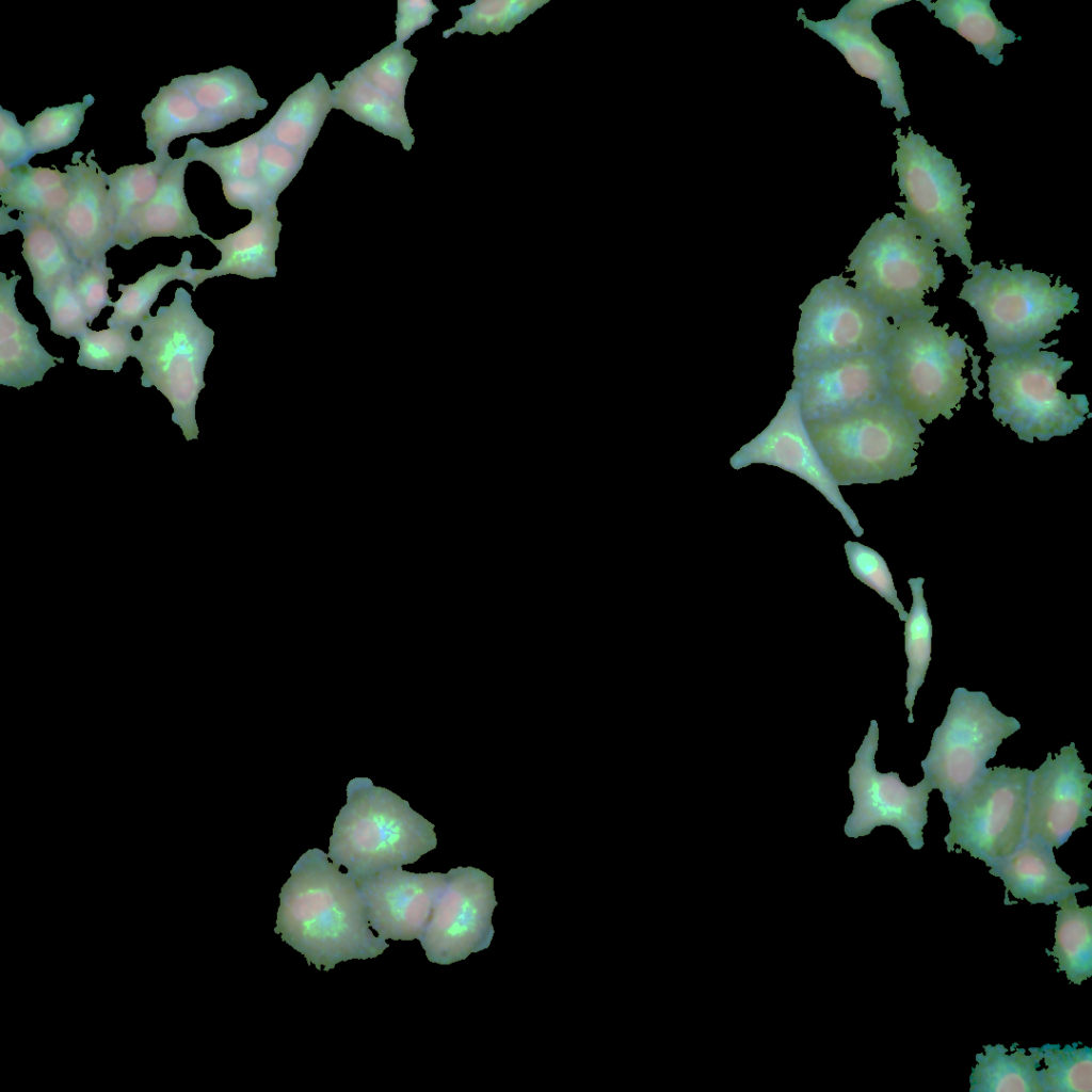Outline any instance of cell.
Wrapping results in <instances>:
<instances>
[{"instance_id":"obj_5","label":"cell","mask_w":1092,"mask_h":1092,"mask_svg":"<svg viewBox=\"0 0 1092 1092\" xmlns=\"http://www.w3.org/2000/svg\"><path fill=\"white\" fill-rule=\"evenodd\" d=\"M436 844L434 824L407 801L368 777H355L347 786V803L335 819L327 855L356 881L413 864Z\"/></svg>"},{"instance_id":"obj_21","label":"cell","mask_w":1092,"mask_h":1092,"mask_svg":"<svg viewBox=\"0 0 1092 1092\" xmlns=\"http://www.w3.org/2000/svg\"><path fill=\"white\" fill-rule=\"evenodd\" d=\"M190 162L182 156L173 159L161 176L156 195L133 212L115 230V244L131 250L152 237L182 239L208 235L199 228L184 193V174Z\"/></svg>"},{"instance_id":"obj_18","label":"cell","mask_w":1092,"mask_h":1092,"mask_svg":"<svg viewBox=\"0 0 1092 1092\" xmlns=\"http://www.w3.org/2000/svg\"><path fill=\"white\" fill-rule=\"evenodd\" d=\"M369 924L383 940H420L446 883V873L389 868L356 880Z\"/></svg>"},{"instance_id":"obj_25","label":"cell","mask_w":1092,"mask_h":1092,"mask_svg":"<svg viewBox=\"0 0 1092 1092\" xmlns=\"http://www.w3.org/2000/svg\"><path fill=\"white\" fill-rule=\"evenodd\" d=\"M0 208V234L18 229L22 256L33 277V294L42 303L62 282L75 275L79 262L53 223L19 212L14 220Z\"/></svg>"},{"instance_id":"obj_23","label":"cell","mask_w":1092,"mask_h":1092,"mask_svg":"<svg viewBox=\"0 0 1092 1092\" xmlns=\"http://www.w3.org/2000/svg\"><path fill=\"white\" fill-rule=\"evenodd\" d=\"M1053 847L1041 837H1026L1010 854L992 862L990 873L1002 880L1006 894L1031 904L1050 905L1070 894L1088 890L1057 864Z\"/></svg>"},{"instance_id":"obj_45","label":"cell","mask_w":1092,"mask_h":1092,"mask_svg":"<svg viewBox=\"0 0 1092 1092\" xmlns=\"http://www.w3.org/2000/svg\"><path fill=\"white\" fill-rule=\"evenodd\" d=\"M260 138L259 179L278 197L296 176L305 158L271 139L263 138L261 134Z\"/></svg>"},{"instance_id":"obj_43","label":"cell","mask_w":1092,"mask_h":1092,"mask_svg":"<svg viewBox=\"0 0 1092 1092\" xmlns=\"http://www.w3.org/2000/svg\"><path fill=\"white\" fill-rule=\"evenodd\" d=\"M845 552L851 573L863 583L874 590L905 621L908 612L898 598L892 574L884 558L874 549L858 542L847 541Z\"/></svg>"},{"instance_id":"obj_41","label":"cell","mask_w":1092,"mask_h":1092,"mask_svg":"<svg viewBox=\"0 0 1092 1092\" xmlns=\"http://www.w3.org/2000/svg\"><path fill=\"white\" fill-rule=\"evenodd\" d=\"M79 343L77 364L94 370L119 372L128 357L134 355L138 341L125 326L93 331L87 327L76 337Z\"/></svg>"},{"instance_id":"obj_42","label":"cell","mask_w":1092,"mask_h":1092,"mask_svg":"<svg viewBox=\"0 0 1092 1092\" xmlns=\"http://www.w3.org/2000/svg\"><path fill=\"white\" fill-rule=\"evenodd\" d=\"M416 64L417 58L395 41L357 68L376 90L404 105L408 78Z\"/></svg>"},{"instance_id":"obj_49","label":"cell","mask_w":1092,"mask_h":1092,"mask_svg":"<svg viewBox=\"0 0 1092 1092\" xmlns=\"http://www.w3.org/2000/svg\"><path fill=\"white\" fill-rule=\"evenodd\" d=\"M438 9L430 0H398L396 14V42L403 45L417 30L432 22Z\"/></svg>"},{"instance_id":"obj_12","label":"cell","mask_w":1092,"mask_h":1092,"mask_svg":"<svg viewBox=\"0 0 1092 1092\" xmlns=\"http://www.w3.org/2000/svg\"><path fill=\"white\" fill-rule=\"evenodd\" d=\"M848 280L841 274L822 279L799 306L793 373L882 348L890 323Z\"/></svg>"},{"instance_id":"obj_40","label":"cell","mask_w":1092,"mask_h":1092,"mask_svg":"<svg viewBox=\"0 0 1092 1092\" xmlns=\"http://www.w3.org/2000/svg\"><path fill=\"white\" fill-rule=\"evenodd\" d=\"M94 102V96L87 94L80 102L46 108L29 121L23 127L33 154H47L70 144L80 131L86 109Z\"/></svg>"},{"instance_id":"obj_30","label":"cell","mask_w":1092,"mask_h":1092,"mask_svg":"<svg viewBox=\"0 0 1092 1092\" xmlns=\"http://www.w3.org/2000/svg\"><path fill=\"white\" fill-rule=\"evenodd\" d=\"M146 147L156 158L168 156V145L177 138L219 130L191 95L175 79L161 86L142 111Z\"/></svg>"},{"instance_id":"obj_38","label":"cell","mask_w":1092,"mask_h":1092,"mask_svg":"<svg viewBox=\"0 0 1092 1092\" xmlns=\"http://www.w3.org/2000/svg\"><path fill=\"white\" fill-rule=\"evenodd\" d=\"M261 138L255 132L236 143L209 147L198 139L188 142L183 157L210 166L222 180L259 179Z\"/></svg>"},{"instance_id":"obj_36","label":"cell","mask_w":1092,"mask_h":1092,"mask_svg":"<svg viewBox=\"0 0 1092 1092\" xmlns=\"http://www.w3.org/2000/svg\"><path fill=\"white\" fill-rule=\"evenodd\" d=\"M172 160L168 155L145 164L125 165L107 174L116 228L156 195L161 176Z\"/></svg>"},{"instance_id":"obj_24","label":"cell","mask_w":1092,"mask_h":1092,"mask_svg":"<svg viewBox=\"0 0 1092 1092\" xmlns=\"http://www.w3.org/2000/svg\"><path fill=\"white\" fill-rule=\"evenodd\" d=\"M277 207L253 212L251 222L223 239L208 240L221 252L220 262L210 270H202V282L208 278L236 274L250 279L275 277V252L279 243L282 223Z\"/></svg>"},{"instance_id":"obj_46","label":"cell","mask_w":1092,"mask_h":1092,"mask_svg":"<svg viewBox=\"0 0 1092 1092\" xmlns=\"http://www.w3.org/2000/svg\"><path fill=\"white\" fill-rule=\"evenodd\" d=\"M113 278L112 268L107 266V260L79 264L74 275V284L85 309L89 324L93 323L105 307L112 306L113 301L108 294V286L109 280Z\"/></svg>"},{"instance_id":"obj_28","label":"cell","mask_w":1092,"mask_h":1092,"mask_svg":"<svg viewBox=\"0 0 1092 1092\" xmlns=\"http://www.w3.org/2000/svg\"><path fill=\"white\" fill-rule=\"evenodd\" d=\"M332 109V90L324 75L317 73L311 81L290 94L258 131L305 158Z\"/></svg>"},{"instance_id":"obj_1","label":"cell","mask_w":1092,"mask_h":1092,"mask_svg":"<svg viewBox=\"0 0 1092 1092\" xmlns=\"http://www.w3.org/2000/svg\"><path fill=\"white\" fill-rule=\"evenodd\" d=\"M276 934L317 969L375 958L389 947L370 930L356 881L318 848L293 865L279 894Z\"/></svg>"},{"instance_id":"obj_20","label":"cell","mask_w":1092,"mask_h":1092,"mask_svg":"<svg viewBox=\"0 0 1092 1092\" xmlns=\"http://www.w3.org/2000/svg\"><path fill=\"white\" fill-rule=\"evenodd\" d=\"M804 421L828 417L888 397L879 353L828 360L793 373Z\"/></svg>"},{"instance_id":"obj_15","label":"cell","mask_w":1092,"mask_h":1092,"mask_svg":"<svg viewBox=\"0 0 1092 1092\" xmlns=\"http://www.w3.org/2000/svg\"><path fill=\"white\" fill-rule=\"evenodd\" d=\"M908 1L852 0L836 17L819 21L808 19L800 7L797 17L805 29L836 48L857 75L877 83L881 106L895 109L897 122L910 115L901 69L895 51L873 33L872 19L878 13Z\"/></svg>"},{"instance_id":"obj_7","label":"cell","mask_w":1092,"mask_h":1092,"mask_svg":"<svg viewBox=\"0 0 1092 1092\" xmlns=\"http://www.w3.org/2000/svg\"><path fill=\"white\" fill-rule=\"evenodd\" d=\"M1057 342L994 356L986 369L993 417L1027 443L1069 435L1090 413L1086 395L1058 388L1073 362L1045 350Z\"/></svg>"},{"instance_id":"obj_33","label":"cell","mask_w":1092,"mask_h":1092,"mask_svg":"<svg viewBox=\"0 0 1092 1092\" xmlns=\"http://www.w3.org/2000/svg\"><path fill=\"white\" fill-rule=\"evenodd\" d=\"M1055 944L1048 956L1070 982L1081 984L1092 976V906L1080 908L1075 894L1056 902Z\"/></svg>"},{"instance_id":"obj_3","label":"cell","mask_w":1092,"mask_h":1092,"mask_svg":"<svg viewBox=\"0 0 1092 1092\" xmlns=\"http://www.w3.org/2000/svg\"><path fill=\"white\" fill-rule=\"evenodd\" d=\"M1000 269L990 261L974 264L958 295L973 307L986 334L984 347L994 356L1037 346L1058 321L1076 308L1079 294L1050 276L1024 269L1022 263Z\"/></svg>"},{"instance_id":"obj_29","label":"cell","mask_w":1092,"mask_h":1092,"mask_svg":"<svg viewBox=\"0 0 1092 1092\" xmlns=\"http://www.w3.org/2000/svg\"><path fill=\"white\" fill-rule=\"evenodd\" d=\"M333 85L334 109L342 110L355 121L399 140L405 150H411L415 136L404 105L376 90L357 67L342 80L334 81Z\"/></svg>"},{"instance_id":"obj_8","label":"cell","mask_w":1092,"mask_h":1092,"mask_svg":"<svg viewBox=\"0 0 1092 1092\" xmlns=\"http://www.w3.org/2000/svg\"><path fill=\"white\" fill-rule=\"evenodd\" d=\"M140 327L142 337L133 357L142 366V386H155L168 400L171 419L187 440L197 438L195 407L206 386L204 371L214 348L213 330L196 315L191 294L182 287L168 306H160Z\"/></svg>"},{"instance_id":"obj_2","label":"cell","mask_w":1092,"mask_h":1092,"mask_svg":"<svg viewBox=\"0 0 1092 1092\" xmlns=\"http://www.w3.org/2000/svg\"><path fill=\"white\" fill-rule=\"evenodd\" d=\"M804 423L838 486L910 477L925 444L920 420L889 397Z\"/></svg>"},{"instance_id":"obj_4","label":"cell","mask_w":1092,"mask_h":1092,"mask_svg":"<svg viewBox=\"0 0 1092 1092\" xmlns=\"http://www.w3.org/2000/svg\"><path fill=\"white\" fill-rule=\"evenodd\" d=\"M937 246L896 213H885L848 257L854 288L893 324L914 317L932 320L938 307L925 304L924 296L945 279Z\"/></svg>"},{"instance_id":"obj_37","label":"cell","mask_w":1092,"mask_h":1092,"mask_svg":"<svg viewBox=\"0 0 1092 1092\" xmlns=\"http://www.w3.org/2000/svg\"><path fill=\"white\" fill-rule=\"evenodd\" d=\"M1080 1042L1065 1045L1044 1044L1039 1047L1044 1067L1039 1070L1041 1092H1091L1092 1050L1078 1047Z\"/></svg>"},{"instance_id":"obj_35","label":"cell","mask_w":1092,"mask_h":1092,"mask_svg":"<svg viewBox=\"0 0 1092 1092\" xmlns=\"http://www.w3.org/2000/svg\"><path fill=\"white\" fill-rule=\"evenodd\" d=\"M925 578L909 579L913 604L905 622L904 649L909 667L906 670V695L904 705L909 710L908 722L914 723L913 706L919 688L924 685L931 661L932 623L924 597Z\"/></svg>"},{"instance_id":"obj_32","label":"cell","mask_w":1092,"mask_h":1092,"mask_svg":"<svg viewBox=\"0 0 1092 1092\" xmlns=\"http://www.w3.org/2000/svg\"><path fill=\"white\" fill-rule=\"evenodd\" d=\"M1014 1045L1011 1054L1002 1044L983 1045L984 1053L976 1055L977 1064L969 1076L970 1092H1041L1039 1047L1028 1048L1027 1054Z\"/></svg>"},{"instance_id":"obj_16","label":"cell","mask_w":1092,"mask_h":1092,"mask_svg":"<svg viewBox=\"0 0 1092 1092\" xmlns=\"http://www.w3.org/2000/svg\"><path fill=\"white\" fill-rule=\"evenodd\" d=\"M734 469L751 464H767L778 467L815 487L842 516L855 536H862L864 529L845 501L838 485L822 463L805 427L800 397L790 388L776 415L753 439L743 445L730 459Z\"/></svg>"},{"instance_id":"obj_26","label":"cell","mask_w":1092,"mask_h":1092,"mask_svg":"<svg viewBox=\"0 0 1092 1092\" xmlns=\"http://www.w3.org/2000/svg\"><path fill=\"white\" fill-rule=\"evenodd\" d=\"M194 99L219 130L238 119H252L268 107L247 73L225 66L209 73L174 78Z\"/></svg>"},{"instance_id":"obj_27","label":"cell","mask_w":1092,"mask_h":1092,"mask_svg":"<svg viewBox=\"0 0 1092 1092\" xmlns=\"http://www.w3.org/2000/svg\"><path fill=\"white\" fill-rule=\"evenodd\" d=\"M71 174L53 167L14 168L0 159V198L2 207L53 222L71 196Z\"/></svg>"},{"instance_id":"obj_48","label":"cell","mask_w":1092,"mask_h":1092,"mask_svg":"<svg viewBox=\"0 0 1092 1092\" xmlns=\"http://www.w3.org/2000/svg\"><path fill=\"white\" fill-rule=\"evenodd\" d=\"M222 188L228 204L237 209H247L253 213L276 207L278 197L260 179L222 180Z\"/></svg>"},{"instance_id":"obj_34","label":"cell","mask_w":1092,"mask_h":1092,"mask_svg":"<svg viewBox=\"0 0 1092 1092\" xmlns=\"http://www.w3.org/2000/svg\"><path fill=\"white\" fill-rule=\"evenodd\" d=\"M192 254L184 251L178 264L174 267L158 263L155 269L146 272L135 283L118 285L121 298L113 302V314L107 320L109 327L125 326L133 328L150 315L149 310L157 301L160 291L172 280L189 283L193 290L202 284V270L191 267Z\"/></svg>"},{"instance_id":"obj_10","label":"cell","mask_w":1092,"mask_h":1092,"mask_svg":"<svg viewBox=\"0 0 1092 1092\" xmlns=\"http://www.w3.org/2000/svg\"><path fill=\"white\" fill-rule=\"evenodd\" d=\"M1019 728L1021 723L994 707L986 693L956 688L920 762L924 778L950 807L987 771L986 762L1003 739Z\"/></svg>"},{"instance_id":"obj_39","label":"cell","mask_w":1092,"mask_h":1092,"mask_svg":"<svg viewBox=\"0 0 1092 1092\" xmlns=\"http://www.w3.org/2000/svg\"><path fill=\"white\" fill-rule=\"evenodd\" d=\"M548 0H477L472 4L461 6L462 13L454 27L443 32L448 38L455 32H469L484 35L492 32L499 35L510 32L517 23L533 14Z\"/></svg>"},{"instance_id":"obj_6","label":"cell","mask_w":1092,"mask_h":1092,"mask_svg":"<svg viewBox=\"0 0 1092 1092\" xmlns=\"http://www.w3.org/2000/svg\"><path fill=\"white\" fill-rule=\"evenodd\" d=\"M948 327L925 317L890 323L879 351L888 397L926 423L940 415L951 419L968 389L962 375L967 343L958 332L949 335Z\"/></svg>"},{"instance_id":"obj_22","label":"cell","mask_w":1092,"mask_h":1092,"mask_svg":"<svg viewBox=\"0 0 1092 1092\" xmlns=\"http://www.w3.org/2000/svg\"><path fill=\"white\" fill-rule=\"evenodd\" d=\"M12 273L11 278L0 273V384L19 390L42 382L64 358L45 350L37 339L38 327L18 310L15 289L21 276Z\"/></svg>"},{"instance_id":"obj_47","label":"cell","mask_w":1092,"mask_h":1092,"mask_svg":"<svg viewBox=\"0 0 1092 1092\" xmlns=\"http://www.w3.org/2000/svg\"><path fill=\"white\" fill-rule=\"evenodd\" d=\"M26 128L13 112L0 107V159L11 167L28 164L34 157Z\"/></svg>"},{"instance_id":"obj_9","label":"cell","mask_w":1092,"mask_h":1092,"mask_svg":"<svg viewBox=\"0 0 1092 1092\" xmlns=\"http://www.w3.org/2000/svg\"><path fill=\"white\" fill-rule=\"evenodd\" d=\"M893 134L898 142L892 175L897 172L900 196L905 202H896L904 211L903 220L920 234L937 242L945 251V257L953 255L969 270L973 268V250L966 231L971 221L966 216L973 212L975 202L964 203L970 183L962 184L961 173L952 160L946 158L921 134L910 128L906 135L901 129Z\"/></svg>"},{"instance_id":"obj_31","label":"cell","mask_w":1092,"mask_h":1092,"mask_svg":"<svg viewBox=\"0 0 1092 1092\" xmlns=\"http://www.w3.org/2000/svg\"><path fill=\"white\" fill-rule=\"evenodd\" d=\"M928 12L949 29L971 43L976 52L990 64L998 66L1003 61L1001 53L1006 44L1022 41L1015 32L998 20L991 7V0H918Z\"/></svg>"},{"instance_id":"obj_17","label":"cell","mask_w":1092,"mask_h":1092,"mask_svg":"<svg viewBox=\"0 0 1092 1092\" xmlns=\"http://www.w3.org/2000/svg\"><path fill=\"white\" fill-rule=\"evenodd\" d=\"M1092 774L1086 772L1074 742L1060 749L1032 771L1026 837L1038 836L1053 848L1064 845L1092 816Z\"/></svg>"},{"instance_id":"obj_44","label":"cell","mask_w":1092,"mask_h":1092,"mask_svg":"<svg viewBox=\"0 0 1092 1092\" xmlns=\"http://www.w3.org/2000/svg\"><path fill=\"white\" fill-rule=\"evenodd\" d=\"M50 330L66 339L77 337L89 326L85 309L74 284V276L62 282L42 302Z\"/></svg>"},{"instance_id":"obj_11","label":"cell","mask_w":1092,"mask_h":1092,"mask_svg":"<svg viewBox=\"0 0 1092 1092\" xmlns=\"http://www.w3.org/2000/svg\"><path fill=\"white\" fill-rule=\"evenodd\" d=\"M1032 771L1006 765L987 771L948 807V852L967 851L989 866L1013 852L1026 838Z\"/></svg>"},{"instance_id":"obj_19","label":"cell","mask_w":1092,"mask_h":1092,"mask_svg":"<svg viewBox=\"0 0 1092 1092\" xmlns=\"http://www.w3.org/2000/svg\"><path fill=\"white\" fill-rule=\"evenodd\" d=\"M94 156L92 149L83 161V152L76 151L71 157L73 164L64 166L73 177L71 196L64 210L51 222L80 264L107 260L106 253L116 245V220L109 198L107 173Z\"/></svg>"},{"instance_id":"obj_13","label":"cell","mask_w":1092,"mask_h":1092,"mask_svg":"<svg viewBox=\"0 0 1092 1092\" xmlns=\"http://www.w3.org/2000/svg\"><path fill=\"white\" fill-rule=\"evenodd\" d=\"M878 743L879 726L871 720L848 771L854 804L844 832L848 837L857 838L870 834L876 826L890 825L901 832L913 850H920L925 845L922 830L928 822L927 806L933 788L926 778L906 786L898 772H879L874 762Z\"/></svg>"},{"instance_id":"obj_14","label":"cell","mask_w":1092,"mask_h":1092,"mask_svg":"<svg viewBox=\"0 0 1092 1092\" xmlns=\"http://www.w3.org/2000/svg\"><path fill=\"white\" fill-rule=\"evenodd\" d=\"M497 906L494 879L473 867L446 873V883L433 909L420 944L428 960L449 965L488 948Z\"/></svg>"}]
</instances>
